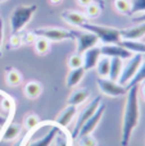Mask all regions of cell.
<instances>
[{
    "mask_svg": "<svg viewBox=\"0 0 145 146\" xmlns=\"http://www.w3.org/2000/svg\"><path fill=\"white\" fill-rule=\"evenodd\" d=\"M140 121V103H139V86H132L126 94V104L123 108L122 131H121V145L130 144L132 132Z\"/></svg>",
    "mask_w": 145,
    "mask_h": 146,
    "instance_id": "6da1fadb",
    "label": "cell"
},
{
    "mask_svg": "<svg viewBox=\"0 0 145 146\" xmlns=\"http://www.w3.org/2000/svg\"><path fill=\"white\" fill-rule=\"evenodd\" d=\"M37 10V5H18L12 10L9 15V23L12 33H19L27 23L32 19L33 14Z\"/></svg>",
    "mask_w": 145,
    "mask_h": 146,
    "instance_id": "7a4b0ae2",
    "label": "cell"
},
{
    "mask_svg": "<svg viewBox=\"0 0 145 146\" xmlns=\"http://www.w3.org/2000/svg\"><path fill=\"white\" fill-rule=\"evenodd\" d=\"M81 28L85 31H89V32L94 33V35L99 38V41H102L104 45H107V44H118L122 40V38H121V30L114 28V27L86 22L81 26Z\"/></svg>",
    "mask_w": 145,
    "mask_h": 146,
    "instance_id": "3957f363",
    "label": "cell"
},
{
    "mask_svg": "<svg viewBox=\"0 0 145 146\" xmlns=\"http://www.w3.org/2000/svg\"><path fill=\"white\" fill-rule=\"evenodd\" d=\"M37 37H44L50 42H59L64 40H73V33L69 30L59 27H40L32 31Z\"/></svg>",
    "mask_w": 145,
    "mask_h": 146,
    "instance_id": "277c9868",
    "label": "cell"
},
{
    "mask_svg": "<svg viewBox=\"0 0 145 146\" xmlns=\"http://www.w3.org/2000/svg\"><path fill=\"white\" fill-rule=\"evenodd\" d=\"M73 33V40L76 41V53L77 54H84L86 50L98 46L99 38L94 35V33L89 32V31H77V30H71Z\"/></svg>",
    "mask_w": 145,
    "mask_h": 146,
    "instance_id": "5b68a950",
    "label": "cell"
},
{
    "mask_svg": "<svg viewBox=\"0 0 145 146\" xmlns=\"http://www.w3.org/2000/svg\"><path fill=\"white\" fill-rule=\"evenodd\" d=\"M143 59H144L143 54H134L131 58H128L126 64H123L122 72H121V76L117 82L122 86H127L128 82H130L134 78V76L136 74V72H138Z\"/></svg>",
    "mask_w": 145,
    "mask_h": 146,
    "instance_id": "8992f818",
    "label": "cell"
},
{
    "mask_svg": "<svg viewBox=\"0 0 145 146\" xmlns=\"http://www.w3.org/2000/svg\"><path fill=\"white\" fill-rule=\"evenodd\" d=\"M98 87H99L100 92L104 94L108 98H120L127 94L128 88L126 86L120 85L116 81H112L109 78H98L96 80Z\"/></svg>",
    "mask_w": 145,
    "mask_h": 146,
    "instance_id": "52a82bcc",
    "label": "cell"
},
{
    "mask_svg": "<svg viewBox=\"0 0 145 146\" xmlns=\"http://www.w3.org/2000/svg\"><path fill=\"white\" fill-rule=\"evenodd\" d=\"M100 104H102V98L98 96V98H95L91 103H89V105H87L84 110L80 111V114L77 115V121H76V124H74V128H73V131H72V133H71V139L72 140H74V139L78 137L80 129L82 128V126L85 124V122H86L87 119H89L90 117L95 113V110L99 108Z\"/></svg>",
    "mask_w": 145,
    "mask_h": 146,
    "instance_id": "ba28073f",
    "label": "cell"
},
{
    "mask_svg": "<svg viewBox=\"0 0 145 146\" xmlns=\"http://www.w3.org/2000/svg\"><path fill=\"white\" fill-rule=\"evenodd\" d=\"M103 56H108V58H120L122 60H127L128 58L134 55L131 51L121 46L120 44H107L100 48Z\"/></svg>",
    "mask_w": 145,
    "mask_h": 146,
    "instance_id": "9c48e42d",
    "label": "cell"
},
{
    "mask_svg": "<svg viewBox=\"0 0 145 146\" xmlns=\"http://www.w3.org/2000/svg\"><path fill=\"white\" fill-rule=\"evenodd\" d=\"M105 109H107V108H105L104 104H100L99 108L95 110V113L92 114V115L90 117V118L87 119L86 122H85V124L82 126V128L80 129L78 136H84V135H91L92 132L95 131V128L98 127V124L100 123L103 115H104Z\"/></svg>",
    "mask_w": 145,
    "mask_h": 146,
    "instance_id": "30bf717a",
    "label": "cell"
},
{
    "mask_svg": "<svg viewBox=\"0 0 145 146\" xmlns=\"http://www.w3.org/2000/svg\"><path fill=\"white\" fill-rule=\"evenodd\" d=\"M62 131H63V129H62L61 127L57 126L55 123H53L50 127V129H49V132L45 135V136L40 137V139L35 140V141H31L30 140V141L23 142V144H21V145H23V146H50L54 142V140H55L57 135L61 133ZM21 145H18V146H21Z\"/></svg>",
    "mask_w": 145,
    "mask_h": 146,
    "instance_id": "8fae6325",
    "label": "cell"
},
{
    "mask_svg": "<svg viewBox=\"0 0 145 146\" xmlns=\"http://www.w3.org/2000/svg\"><path fill=\"white\" fill-rule=\"evenodd\" d=\"M77 108L74 105H68L67 108H64L61 113L58 114V117L55 118L54 123L57 126H59L62 129H67L68 126L71 124V122L73 121V118L76 117Z\"/></svg>",
    "mask_w": 145,
    "mask_h": 146,
    "instance_id": "7c38bea8",
    "label": "cell"
},
{
    "mask_svg": "<svg viewBox=\"0 0 145 146\" xmlns=\"http://www.w3.org/2000/svg\"><path fill=\"white\" fill-rule=\"evenodd\" d=\"M82 58H84V69L85 71H91L95 68V66L98 64L99 59L102 58V51H100L99 46H94V48L86 50L82 54Z\"/></svg>",
    "mask_w": 145,
    "mask_h": 146,
    "instance_id": "4fadbf2b",
    "label": "cell"
},
{
    "mask_svg": "<svg viewBox=\"0 0 145 146\" xmlns=\"http://www.w3.org/2000/svg\"><path fill=\"white\" fill-rule=\"evenodd\" d=\"M61 17L64 22L73 26V27H81L84 23L87 22L86 15L77 12V10H64V12H62Z\"/></svg>",
    "mask_w": 145,
    "mask_h": 146,
    "instance_id": "5bb4252c",
    "label": "cell"
},
{
    "mask_svg": "<svg viewBox=\"0 0 145 146\" xmlns=\"http://www.w3.org/2000/svg\"><path fill=\"white\" fill-rule=\"evenodd\" d=\"M145 36V22L138 23L128 28L121 30V38L122 40H140Z\"/></svg>",
    "mask_w": 145,
    "mask_h": 146,
    "instance_id": "9a60e30c",
    "label": "cell"
},
{
    "mask_svg": "<svg viewBox=\"0 0 145 146\" xmlns=\"http://www.w3.org/2000/svg\"><path fill=\"white\" fill-rule=\"evenodd\" d=\"M22 127L14 122H8L4 126V131L0 133V141H14L19 136Z\"/></svg>",
    "mask_w": 145,
    "mask_h": 146,
    "instance_id": "2e32d148",
    "label": "cell"
},
{
    "mask_svg": "<svg viewBox=\"0 0 145 146\" xmlns=\"http://www.w3.org/2000/svg\"><path fill=\"white\" fill-rule=\"evenodd\" d=\"M4 77L7 85L10 86V87H18V86L22 85L23 77L21 74V72L18 69H15L14 67H7L4 72Z\"/></svg>",
    "mask_w": 145,
    "mask_h": 146,
    "instance_id": "e0dca14e",
    "label": "cell"
},
{
    "mask_svg": "<svg viewBox=\"0 0 145 146\" xmlns=\"http://www.w3.org/2000/svg\"><path fill=\"white\" fill-rule=\"evenodd\" d=\"M25 96L30 100H36L43 92V85L39 81H28L23 87Z\"/></svg>",
    "mask_w": 145,
    "mask_h": 146,
    "instance_id": "ac0fdd59",
    "label": "cell"
},
{
    "mask_svg": "<svg viewBox=\"0 0 145 146\" xmlns=\"http://www.w3.org/2000/svg\"><path fill=\"white\" fill-rule=\"evenodd\" d=\"M90 96V91L87 90V88H77V90L72 91L71 95H69L68 100H67V104L68 105H80V104L85 103V101L89 99Z\"/></svg>",
    "mask_w": 145,
    "mask_h": 146,
    "instance_id": "d6986e66",
    "label": "cell"
},
{
    "mask_svg": "<svg viewBox=\"0 0 145 146\" xmlns=\"http://www.w3.org/2000/svg\"><path fill=\"white\" fill-rule=\"evenodd\" d=\"M86 71L84 69V67H80V68H74V69H69L68 74H67V80H66V85L68 88H73L78 85L82 81Z\"/></svg>",
    "mask_w": 145,
    "mask_h": 146,
    "instance_id": "ffe728a7",
    "label": "cell"
},
{
    "mask_svg": "<svg viewBox=\"0 0 145 146\" xmlns=\"http://www.w3.org/2000/svg\"><path fill=\"white\" fill-rule=\"evenodd\" d=\"M118 44L132 54H145V42L140 40H121Z\"/></svg>",
    "mask_w": 145,
    "mask_h": 146,
    "instance_id": "44dd1931",
    "label": "cell"
},
{
    "mask_svg": "<svg viewBox=\"0 0 145 146\" xmlns=\"http://www.w3.org/2000/svg\"><path fill=\"white\" fill-rule=\"evenodd\" d=\"M122 68H123V60L122 59L110 58V69H109L108 78L117 82L118 78H120V76H121V72H122Z\"/></svg>",
    "mask_w": 145,
    "mask_h": 146,
    "instance_id": "7402d4cb",
    "label": "cell"
},
{
    "mask_svg": "<svg viewBox=\"0 0 145 146\" xmlns=\"http://www.w3.org/2000/svg\"><path fill=\"white\" fill-rule=\"evenodd\" d=\"M95 69H96V73L100 78H108L109 69H110V58L102 55V58L99 59L98 64L95 66Z\"/></svg>",
    "mask_w": 145,
    "mask_h": 146,
    "instance_id": "603a6c76",
    "label": "cell"
},
{
    "mask_svg": "<svg viewBox=\"0 0 145 146\" xmlns=\"http://www.w3.org/2000/svg\"><path fill=\"white\" fill-rule=\"evenodd\" d=\"M33 48L39 55H46L48 51L50 50V41H48L44 37H36L35 42H33Z\"/></svg>",
    "mask_w": 145,
    "mask_h": 146,
    "instance_id": "cb8c5ba5",
    "label": "cell"
},
{
    "mask_svg": "<svg viewBox=\"0 0 145 146\" xmlns=\"http://www.w3.org/2000/svg\"><path fill=\"white\" fill-rule=\"evenodd\" d=\"M144 81H145V59H143V62H141L136 74L134 76V78L128 82V85L126 86V87L130 88V87H132V86H139L140 83H143Z\"/></svg>",
    "mask_w": 145,
    "mask_h": 146,
    "instance_id": "d4e9b609",
    "label": "cell"
},
{
    "mask_svg": "<svg viewBox=\"0 0 145 146\" xmlns=\"http://www.w3.org/2000/svg\"><path fill=\"white\" fill-rule=\"evenodd\" d=\"M40 123H41L40 117H39L37 114H35V113L27 114V115H26V118H25V122H23L25 128L27 129V131H31V129L39 127V126H40Z\"/></svg>",
    "mask_w": 145,
    "mask_h": 146,
    "instance_id": "484cf974",
    "label": "cell"
},
{
    "mask_svg": "<svg viewBox=\"0 0 145 146\" xmlns=\"http://www.w3.org/2000/svg\"><path fill=\"white\" fill-rule=\"evenodd\" d=\"M113 8L120 14H130L131 10V1L130 0H114Z\"/></svg>",
    "mask_w": 145,
    "mask_h": 146,
    "instance_id": "4316f807",
    "label": "cell"
},
{
    "mask_svg": "<svg viewBox=\"0 0 145 146\" xmlns=\"http://www.w3.org/2000/svg\"><path fill=\"white\" fill-rule=\"evenodd\" d=\"M102 13V5L96 1H92L85 8V15L86 18H96Z\"/></svg>",
    "mask_w": 145,
    "mask_h": 146,
    "instance_id": "83f0119b",
    "label": "cell"
},
{
    "mask_svg": "<svg viewBox=\"0 0 145 146\" xmlns=\"http://www.w3.org/2000/svg\"><path fill=\"white\" fill-rule=\"evenodd\" d=\"M68 67L69 69H74V68H80V67L84 66V58H82L81 54H72V55H69L68 58Z\"/></svg>",
    "mask_w": 145,
    "mask_h": 146,
    "instance_id": "f1b7e54d",
    "label": "cell"
},
{
    "mask_svg": "<svg viewBox=\"0 0 145 146\" xmlns=\"http://www.w3.org/2000/svg\"><path fill=\"white\" fill-rule=\"evenodd\" d=\"M138 13H145V0H132L130 15L138 14Z\"/></svg>",
    "mask_w": 145,
    "mask_h": 146,
    "instance_id": "f546056e",
    "label": "cell"
},
{
    "mask_svg": "<svg viewBox=\"0 0 145 146\" xmlns=\"http://www.w3.org/2000/svg\"><path fill=\"white\" fill-rule=\"evenodd\" d=\"M22 44H23L22 33H12V36H10V38H9V45H8V48L9 49H18Z\"/></svg>",
    "mask_w": 145,
    "mask_h": 146,
    "instance_id": "4dcf8cb0",
    "label": "cell"
},
{
    "mask_svg": "<svg viewBox=\"0 0 145 146\" xmlns=\"http://www.w3.org/2000/svg\"><path fill=\"white\" fill-rule=\"evenodd\" d=\"M78 145L80 146H96L98 142L95 137L91 135H84V136H78Z\"/></svg>",
    "mask_w": 145,
    "mask_h": 146,
    "instance_id": "1f68e13d",
    "label": "cell"
},
{
    "mask_svg": "<svg viewBox=\"0 0 145 146\" xmlns=\"http://www.w3.org/2000/svg\"><path fill=\"white\" fill-rule=\"evenodd\" d=\"M36 37H37V36H36L35 33L31 31V32L23 33V35H22V41H23V44H26V45H31V44L35 42Z\"/></svg>",
    "mask_w": 145,
    "mask_h": 146,
    "instance_id": "d6a6232c",
    "label": "cell"
},
{
    "mask_svg": "<svg viewBox=\"0 0 145 146\" xmlns=\"http://www.w3.org/2000/svg\"><path fill=\"white\" fill-rule=\"evenodd\" d=\"M64 136V135H63ZM62 136V135H57L55 140H54V142H55V146H71V144H69V141H67L64 137Z\"/></svg>",
    "mask_w": 145,
    "mask_h": 146,
    "instance_id": "836d02e7",
    "label": "cell"
},
{
    "mask_svg": "<svg viewBox=\"0 0 145 146\" xmlns=\"http://www.w3.org/2000/svg\"><path fill=\"white\" fill-rule=\"evenodd\" d=\"M3 42H4V21L0 17V56L3 54Z\"/></svg>",
    "mask_w": 145,
    "mask_h": 146,
    "instance_id": "e575fe53",
    "label": "cell"
},
{
    "mask_svg": "<svg viewBox=\"0 0 145 146\" xmlns=\"http://www.w3.org/2000/svg\"><path fill=\"white\" fill-rule=\"evenodd\" d=\"M15 111V110H14ZM14 111L9 113L8 115H4V114L0 113V127H4L8 122H10V115H14Z\"/></svg>",
    "mask_w": 145,
    "mask_h": 146,
    "instance_id": "d590c367",
    "label": "cell"
},
{
    "mask_svg": "<svg viewBox=\"0 0 145 146\" xmlns=\"http://www.w3.org/2000/svg\"><path fill=\"white\" fill-rule=\"evenodd\" d=\"M132 21L136 23H141L145 22V13H141L140 15H136V17H132Z\"/></svg>",
    "mask_w": 145,
    "mask_h": 146,
    "instance_id": "8d00e7d4",
    "label": "cell"
},
{
    "mask_svg": "<svg viewBox=\"0 0 145 146\" xmlns=\"http://www.w3.org/2000/svg\"><path fill=\"white\" fill-rule=\"evenodd\" d=\"M94 0H77V4L80 5V7H82V8H86L87 5L90 4V3H92Z\"/></svg>",
    "mask_w": 145,
    "mask_h": 146,
    "instance_id": "74e56055",
    "label": "cell"
},
{
    "mask_svg": "<svg viewBox=\"0 0 145 146\" xmlns=\"http://www.w3.org/2000/svg\"><path fill=\"white\" fill-rule=\"evenodd\" d=\"M139 91L141 92V95H143V99H144V101H145V81L143 82V85L139 87Z\"/></svg>",
    "mask_w": 145,
    "mask_h": 146,
    "instance_id": "f35d334b",
    "label": "cell"
},
{
    "mask_svg": "<svg viewBox=\"0 0 145 146\" xmlns=\"http://www.w3.org/2000/svg\"><path fill=\"white\" fill-rule=\"evenodd\" d=\"M49 1H50V4H53V5H59L63 0H49Z\"/></svg>",
    "mask_w": 145,
    "mask_h": 146,
    "instance_id": "ab89813d",
    "label": "cell"
},
{
    "mask_svg": "<svg viewBox=\"0 0 145 146\" xmlns=\"http://www.w3.org/2000/svg\"><path fill=\"white\" fill-rule=\"evenodd\" d=\"M4 1H7V0H0V3H4Z\"/></svg>",
    "mask_w": 145,
    "mask_h": 146,
    "instance_id": "60d3db41",
    "label": "cell"
}]
</instances>
